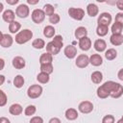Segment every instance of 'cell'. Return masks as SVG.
<instances>
[{
    "instance_id": "obj_44",
    "label": "cell",
    "mask_w": 123,
    "mask_h": 123,
    "mask_svg": "<svg viewBox=\"0 0 123 123\" xmlns=\"http://www.w3.org/2000/svg\"><path fill=\"white\" fill-rule=\"evenodd\" d=\"M115 5L116 7L120 10V11H123V0H118L115 2Z\"/></svg>"
},
{
    "instance_id": "obj_13",
    "label": "cell",
    "mask_w": 123,
    "mask_h": 123,
    "mask_svg": "<svg viewBox=\"0 0 123 123\" xmlns=\"http://www.w3.org/2000/svg\"><path fill=\"white\" fill-rule=\"evenodd\" d=\"M14 16L15 13L13 12V11L12 10H6L3 13H2V18L4 21L8 22V23H12L14 21Z\"/></svg>"
},
{
    "instance_id": "obj_18",
    "label": "cell",
    "mask_w": 123,
    "mask_h": 123,
    "mask_svg": "<svg viewBox=\"0 0 123 123\" xmlns=\"http://www.w3.org/2000/svg\"><path fill=\"white\" fill-rule=\"evenodd\" d=\"M86 12H87V14H88L89 16L94 17V16H96V15L98 14L99 9H98V7H97L95 4L90 3V4H88L87 7H86Z\"/></svg>"
},
{
    "instance_id": "obj_17",
    "label": "cell",
    "mask_w": 123,
    "mask_h": 123,
    "mask_svg": "<svg viewBox=\"0 0 123 123\" xmlns=\"http://www.w3.org/2000/svg\"><path fill=\"white\" fill-rule=\"evenodd\" d=\"M78 115L79 114H78V111H77L76 109L69 108V109H67L65 111V117H66L67 120H70V121L75 120V119L78 118Z\"/></svg>"
},
{
    "instance_id": "obj_29",
    "label": "cell",
    "mask_w": 123,
    "mask_h": 123,
    "mask_svg": "<svg viewBox=\"0 0 123 123\" xmlns=\"http://www.w3.org/2000/svg\"><path fill=\"white\" fill-rule=\"evenodd\" d=\"M109 32V27L104 25H98L96 28V34L99 37H105Z\"/></svg>"
},
{
    "instance_id": "obj_37",
    "label": "cell",
    "mask_w": 123,
    "mask_h": 123,
    "mask_svg": "<svg viewBox=\"0 0 123 123\" xmlns=\"http://www.w3.org/2000/svg\"><path fill=\"white\" fill-rule=\"evenodd\" d=\"M36 111H37L36 107H35L34 105H29V106H27V107L25 108L24 113H25V115H27V116H31V115H34V114L36 113Z\"/></svg>"
},
{
    "instance_id": "obj_4",
    "label": "cell",
    "mask_w": 123,
    "mask_h": 123,
    "mask_svg": "<svg viewBox=\"0 0 123 123\" xmlns=\"http://www.w3.org/2000/svg\"><path fill=\"white\" fill-rule=\"evenodd\" d=\"M68 14L71 18L75 20H82L85 15V11L80 8H69Z\"/></svg>"
},
{
    "instance_id": "obj_27",
    "label": "cell",
    "mask_w": 123,
    "mask_h": 123,
    "mask_svg": "<svg viewBox=\"0 0 123 123\" xmlns=\"http://www.w3.org/2000/svg\"><path fill=\"white\" fill-rule=\"evenodd\" d=\"M116 56H117V52H116V50L113 49V48L108 49V50L106 51V53H105V58H106L108 61H112V60H114V59L116 58Z\"/></svg>"
},
{
    "instance_id": "obj_32",
    "label": "cell",
    "mask_w": 123,
    "mask_h": 123,
    "mask_svg": "<svg viewBox=\"0 0 123 123\" xmlns=\"http://www.w3.org/2000/svg\"><path fill=\"white\" fill-rule=\"evenodd\" d=\"M49 79H50L49 75L46 74V73H44V72H40V73L37 76V80L40 84H46V83H48V82H49Z\"/></svg>"
},
{
    "instance_id": "obj_47",
    "label": "cell",
    "mask_w": 123,
    "mask_h": 123,
    "mask_svg": "<svg viewBox=\"0 0 123 123\" xmlns=\"http://www.w3.org/2000/svg\"><path fill=\"white\" fill-rule=\"evenodd\" d=\"M0 123H11V122H10V120H9L8 118L2 116V117L0 118Z\"/></svg>"
},
{
    "instance_id": "obj_2",
    "label": "cell",
    "mask_w": 123,
    "mask_h": 123,
    "mask_svg": "<svg viewBox=\"0 0 123 123\" xmlns=\"http://www.w3.org/2000/svg\"><path fill=\"white\" fill-rule=\"evenodd\" d=\"M42 93V87L39 85H32L27 90V95L31 99L38 98Z\"/></svg>"
},
{
    "instance_id": "obj_36",
    "label": "cell",
    "mask_w": 123,
    "mask_h": 123,
    "mask_svg": "<svg viewBox=\"0 0 123 123\" xmlns=\"http://www.w3.org/2000/svg\"><path fill=\"white\" fill-rule=\"evenodd\" d=\"M97 96H98L99 98L105 99V98H107L108 96H110V93L107 92V91L104 89V87H103L102 86H100L97 88Z\"/></svg>"
},
{
    "instance_id": "obj_7",
    "label": "cell",
    "mask_w": 123,
    "mask_h": 123,
    "mask_svg": "<svg viewBox=\"0 0 123 123\" xmlns=\"http://www.w3.org/2000/svg\"><path fill=\"white\" fill-rule=\"evenodd\" d=\"M111 19L112 18H111V13H109V12H102L98 16L97 22H98V25H104V26H108L109 27V25L111 22Z\"/></svg>"
},
{
    "instance_id": "obj_45",
    "label": "cell",
    "mask_w": 123,
    "mask_h": 123,
    "mask_svg": "<svg viewBox=\"0 0 123 123\" xmlns=\"http://www.w3.org/2000/svg\"><path fill=\"white\" fill-rule=\"evenodd\" d=\"M48 123H62V122H61V120H60L58 117H53V118H51V119L49 120Z\"/></svg>"
},
{
    "instance_id": "obj_50",
    "label": "cell",
    "mask_w": 123,
    "mask_h": 123,
    "mask_svg": "<svg viewBox=\"0 0 123 123\" xmlns=\"http://www.w3.org/2000/svg\"><path fill=\"white\" fill-rule=\"evenodd\" d=\"M0 62H1V69H3L4 68V60L0 59Z\"/></svg>"
},
{
    "instance_id": "obj_48",
    "label": "cell",
    "mask_w": 123,
    "mask_h": 123,
    "mask_svg": "<svg viewBox=\"0 0 123 123\" xmlns=\"http://www.w3.org/2000/svg\"><path fill=\"white\" fill-rule=\"evenodd\" d=\"M17 2H18V0H12V1L7 0V3H8V4H11V5H14V4H16Z\"/></svg>"
},
{
    "instance_id": "obj_33",
    "label": "cell",
    "mask_w": 123,
    "mask_h": 123,
    "mask_svg": "<svg viewBox=\"0 0 123 123\" xmlns=\"http://www.w3.org/2000/svg\"><path fill=\"white\" fill-rule=\"evenodd\" d=\"M32 46L36 49H42L45 46V42L43 39L41 38H36L35 40H33L32 42Z\"/></svg>"
},
{
    "instance_id": "obj_24",
    "label": "cell",
    "mask_w": 123,
    "mask_h": 123,
    "mask_svg": "<svg viewBox=\"0 0 123 123\" xmlns=\"http://www.w3.org/2000/svg\"><path fill=\"white\" fill-rule=\"evenodd\" d=\"M55 32H56V30L52 25H47L43 30V35H44V37L50 38V37H55Z\"/></svg>"
},
{
    "instance_id": "obj_26",
    "label": "cell",
    "mask_w": 123,
    "mask_h": 123,
    "mask_svg": "<svg viewBox=\"0 0 123 123\" xmlns=\"http://www.w3.org/2000/svg\"><path fill=\"white\" fill-rule=\"evenodd\" d=\"M103 80V74L100 71H94L91 74V81L94 84H100Z\"/></svg>"
},
{
    "instance_id": "obj_40",
    "label": "cell",
    "mask_w": 123,
    "mask_h": 123,
    "mask_svg": "<svg viewBox=\"0 0 123 123\" xmlns=\"http://www.w3.org/2000/svg\"><path fill=\"white\" fill-rule=\"evenodd\" d=\"M60 19H61V17H60V15H59L58 13H54L53 15L49 16V22L52 23V24H57V23H59V22H60Z\"/></svg>"
},
{
    "instance_id": "obj_51",
    "label": "cell",
    "mask_w": 123,
    "mask_h": 123,
    "mask_svg": "<svg viewBox=\"0 0 123 123\" xmlns=\"http://www.w3.org/2000/svg\"><path fill=\"white\" fill-rule=\"evenodd\" d=\"M0 78H1V82H0V85H3V83H4V80H5V78H4V76H3V75H1V76H0Z\"/></svg>"
},
{
    "instance_id": "obj_14",
    "label": "cell",
    "mask_w": 123,
    "mask_h": 123,
    "mask_svg": "<svg viewBox=\"0 0 123 123\" xmlns=\"http://www.w3.org/2000/svg\"><path fill=\"white\" fill-rule=\"evenodd\" d=\"M93 46H94V49H95L97 52H103V51H105L106 48H107V43H106V41H105L104 39L99 38V39H96V40L94 41Z\"/></svg>"
},
{
    "instance_id": "obj_21",
    "label": "cell",
    "mask_w": 123,
    "mask_h": 123,
    "mask_svg": "<svg viewBox=\"0 0 123 123\" xmlns=\"http://www.w3.org/2000/svg\"><path fill=\"white\" fill-rule=\"evenodd\" d=\"M110 41L114 46L121 45L123 43V36L121 34L120 35H111L110 37Z\"/></svg>"
},
{
    "instance_id": "obj_5",
    "label": "cell",
    "mask_w": 123,
    "mask_h": 123,
    "mask_svg": "<svg viewBox=\"0 0 123 123\" xmlns=\"http://www.w3.org/2000/svg\"><path fill=\"white\" fill-rule=\"evenodd\" d=\"M75 63L79 68H85L89 64V57L86 54H81L77 57Z\"/></svg>"
},
{
    "instance_id": "obj_20",
    "label": "cell",
    "mask_w": 123,
    "mask_h": 123,
    "mask_svg": "<svg viewBox=\"0 0 123 123\" xmlns=\"http://www.w3.org/2000/svg\"><path fill=\"white\" fill-rule=\"evenodd\" d=\"M52 61H53V55H51L48 52L41 54V56L39 57V62H40V64L52 63Z\"/></svg>"
},
{
    "instance_id": "obj_31",
    "label": "cell",
    "mask_w": 123,
    "mask_h": 123,
    "mask_svg": "<svg viewBox=\"0 0 123 123\" xmlns=\"http://www.w3.org/2000/svg\"><path fill=\"white\" fill-rule=\"evenodd\" d=\"M24 78L21 76V75H16L15 77H14V79H13V85H14V86L15 87H17V88H20V87H22L23 86V85H24Z\"/></svg>"
},
{
    "instance_id": "obj_38",
    "label": "cell",
    "mask_w": 123,
    "mask_h": 123,
    "mask_svg": "<svg viewBox=\"0 0 123 123\" xmlns=\"http://www.w3.org/2000/svg\"><path fill=\"white\" fill-rule=\"evenodd\" d=\"M44 12H45V14L46 15H49V16H51V15H53L54 13H55V8L51 5V4H46V5H44Z\"/></svg>"
},
{
    "instance_id": "obj_15",
    "label": "cell",
    "mask_w": 123,
    "mask_h": 123,
    "mask_svg": "<svg viewBox=\"0 0 123 123\" xmlns=\"http://www.w3.org/2000/svg\"><path fill=\"white\" fill-rule=\"evenodd\" d=\"M89 63L93 66H99L103 63V58L99 54H93L89 57Z\"/></svg>"
},
{
    "instance_id": "obj_8",
    "label": "cell",
    "mask_w": 123,
    "mask_h": 123,
    "mask_svg": "<svg viewBox=\"0 0 123 123\" xmlns=\"http://www.w3.org/2000/svg\"><path fill=\"white\" fill-rule=\"evenodd\" d=\"M78 110L82 113H89L93 110V104L90 101H83L79 104Z\"/></svg>"
},
{
    "instance_id": "obj_23",
    "label": "cell",
    "mask_w": 123,
    "mask_h": 123,
    "mask_svg": "<svg viewBox=\"0 0 123 123\" xmlns=\"http://www.w3.org/2000/svg\"><path fill=\"white\" fill-rule=\"evenodd\" d=\"M46 51L48 53H50L51 55H57V54H59L61 49L59 47H57L52 41H50V42H48L46 44Z\"/></svg>"
},
{
    "instance_id": "obj_54",
    "label": "cell",
    "mask_w": 123,
    "mask_h": 123,
    "mask_svg": "<svg viewBox=\"0 0 123 123\" xmlns=\"http://www.w3.org/2000/svg\"><path fill=\"white\" fill-rule=\"evenodd\" d=\"M121 118H122V119H123V115H122V117H121Z\"/></svg>"
},
{
    "instance_id": "obj_39",
    "label": "cell",
    "mask_w": 123,
    "mask_h": 123,
    "mask_svg": "<svg viewBox=\"0 0 123 123\" xmlns=\"http://www.w3.org/2000/svg\"><path fill=\"white\" fill-rule=\"evenodd\" d=\"M114 116L111 114H107L103 117L102 119V123H114Z\"/></svg>"
},
{
    "instance_id": "obj_3",
    "label": "cell",
    "mask_w": 123,
    "mask_h": 123,
    "mask_svg": "<svg viewBox=\"0 0 123 123\" xmlns=\"http://www.w3.org/2000/svg\"><path fill=\"white\" fill-rule=\"evenodd\" d=\"M45 15H46V14H45L44 11L41 10V9H35V10L32 12V14H31L32 20H33L35 23H37V24L41 23V22L44 20Z\"/></svg>"
},
{
    "instance_id": "obj_28",
    "label": "cell",
    "mask_w": 123,
    "mask_h": 123,
    "mask_svg": "<svg viewBox=\"0 0 123 123\" xmlns=\"http://www.w3.org/2000/svg\"><path fill=\"white\" fill-rule=\"evenodd\" d=\"M21 28V24L17 21H13L12 23L9 24V31L12 33V34H15L17 33Z\"/></svg>"
},
{
    "instance_id": "obj_30",
    "label": "cell",
    "mask_w": 123,
    "mask_h": 123,
    "mask_svg": "<svg viewBox=\"0 0 123 123\" xmlns=\"http://www.w3.org/2000/svg\"><path fill=\"white\" fill-rule=\"evenodd\" d=\"M123 30V25H121L120 23L114 22L111 26V33L112 35H120L122 33Z\"/></svg>"
},
{
    "instance_id": "obj_41",
    "label": "cell",
    "mask_w": 123,
    "mask_h": 123,
    "mask_svg": "<svg viewBox=\"0 0 123 123\" xmlns=\"http://www.w3.org/2000/svg\"><path fill=\"white\" fill-rule=\"evenodd\" d=\"M7 103V95L3 90H0V106L3 107Z\"/></svg>"
},
{
    "instance_id": "obj_35",
    "label": "cell",
    "mask_w": 123,
    "mask_h": 123,
    "mask_svg": "<svg viewBox=\"0 0 123 123\" xmlns=\"http://www.w3.org/2000/svg\"><path fill=\"white\" fill-rule=\"evenodd\" d=\"M52 42L57 46V47H59L60 49L63 46V40H62V36H60V35H57V36H55L54 37V38H53V40H52Z\"/></svg>"
},
{
    "instance_id": "obj_10",
    "label": "cell",
    "mask_w": 123,
    "mask_h": 123,
    "mask_svg": "<svg viewBox=\"0 0 123 123\" xmlns=\"http://www.w3.org/2000/svg\"><path fill=\"white\" fill-rule=\"evenodd\" d=\"M79 47L83 51H87L91 47V40L88 37H85L81 39H79Z\"/></svg>"
},
{
    "instance_id": "obj_25",
    "label": "cell",
    "mask_w": 123,
    "mask_h": 123,
    "mask_svg": "<svg viewBox=\"0 0 123 123\" xmlns=\"http://www.w3.org/2000/svg\"><path fill=\"white\" fill-rule=\"evenodd\" d=\"M116 85H117V83H115V82H113V81H108V82H105V83L102 85V86L104 87V89H105L107 92L111 93V92L114 89V87L116 86Z\"/></svg>"
},
{
    "instance_id": "obj_53",
    "label": "cell",
    "mask_w": 123,
    "mask_h": 123,
    "mask_svg": "<svg viewBox=\"0 0 123 123\" xmlns=\"http://www.w3.org/2000/svg\"><path fill=\"white\" fill-rule=\"evenodd\" d=\"M116 123H123V119H122V118H120V119H119V120H118Z\"/></svg>"
},
{
    "instance_id": "obj_16",
    "label": "cell",
    "mask_w": 123,
    "mask_h": 123,
    "mask_svg": "<svg viewBox=\"0 0 123 123\" xmlns=\"http://www.w3.org/2000/svg\"><path fill=\"white\" fill-rule=\"evenodd\" d=\"M9 111H10V113L12 114V115H19V114L22 113L23 108L21 107L20 104L15 103V104H12V105L9 108Z\"/></svg>"
},
{
    "instance_id": "obj_52",
    "label": "cell",
    "mask_w": 123,
    "mask_h": 123,
    "mask_svg": "<svg viewBox=\"0 0 123 123\" xmlns=\"http://www.w3.org/2000/svg\"><path fill=\"white\" fill-rule=\"evenodd\" d=\"M2 11H3V4L0 3V12H2Z\"/></svg>"
},
{
    "instance_id": "obj_19",
    "label": "cell",
    "mask_w": 123,
    "mask_h": 123,
    "mask_svg": "<svg viewBox=\"0 0 123 123\" xmlns=\"http://www.w3.org/2000/svg\"><path fill=\"white\" fill-rule=\"evenodd\" d=\"M122 94H123V86L117 83L114 89L110 93V96L112 97V98H119Z\"/></svg>"
},
{
    "instance_id": "obj_34",
    "label": "cell",
    "mask_w": 123,
    "mask_h": 123,
    "mask_svg": "<svg viewBox=\"0 0 123 123\" xmlns=\"http://www.w3.org/2000/svg\"><path fill=\"white\" fill-rule=\"evenodd\" d=\"M53 65L52 63H46V64H40V71L44 72L48 75H50L53 72Z\"/></svg>"
},
{
    "instance_id": "obj_1",
    "label": "cell",
    "mask_w": 123,
    "mask_h": 123,
    "mask_svg": "<svg viewBox=\"0 0 123 123\" xmlns=\"http://www.w3.org/2000/svg\"><path fill=\"white\" fill-rule=\"evenodd\" d=\"M33 37V32L29 29H24L18 32L15 36V42L18 44H24Z\"/></svg>"
},
{
    "instance_id": "obj_9",
    "label": "cell",
    "mask_w": 123,
    "mask_h": 123,
    "mask_svg": "<svg viewBox=\"0 0 123 123\" xmlns=\"http://www.w3.org/2000/svg\"><path fill=\"white\" fill-rule=\"evenodd\" d=\"M13 42V39L11 35H8V34H3L1 33V37H0V44L2 47H5V48H8V47H11L12 44Z\"/></svg>"
},
{
    "instance_id": "obj_22",
    "label": "cell",
    "mask_w": 123,
    "mask_h": 123,
    "mask_svg": "<svg viewBox=\"0 0 123 123\" xmlns=\"http://www.w3.org/2000/svg\"><path fill=\"white\" fill-rule=\"evenodd\" d=\"M75 37L78 39H81V38H83L85 37H87V30H86V28L83 27V26L78 27L75 30Z\"/></svg>"
},
{
    "instance_id": "obj_12",
    "label": "cell",
    "mask_w": 123,
    "mask_h": 123,
    "mask_svg": "<svg viewBox=\"0 0 123 123\" xmlns=\"http://www.w3.org/2000/svg\"><path fill=\"white\" fill-rule=\"evenodd\" d=\"M25 60L20 57V56H17V57H14L12 59V66L15 68V69H22L25 67Z\"/></svg>"
},
{
    "instance_id": "obj_42",
    "label": "cell",
    "mask_w": 123,
    "mask_h": 123,
    "mask_svg": "<svg viewBox=\"0 0 123 123\" xmlns=\"http://www.w3.org/2000/svg\"><path fill=\"white\" fill-rule=\"evenodd\" d=\"M115 22L123 25V12H118L115 15Z\"/></svg>"
},
{
    "instance_id": "obj_43",
    "label": "cell",
    "mask_w": 123,
    "mask_h": 123,
    "mask_svg": "<svg viewBox=\"0 0 123 123\" xmlns=\"http://www.w3.org/2000/svg\"><path fill=\"white\" fill-rule=\"evenodd\" d=\"M30 123H43V119L40 116H34L31 118Z\"/></svg>"
},
{
    "instance_id": "obj_46",
    "label": "cell",
    "mask_w": 123,
    "mask_h": 123,
    "mask_svg": "<svg viewBox=\"0 0 123 123\" xmlns=\"http://www.w3.org/2000/svg\"><path fill=\"white\" fill-rule=\"evenodd\" d=\"M117 77H118L119 80L123 81V68H121V69L118 71V73H117Z\"/></svg>"
},
{
    "instance_id": "obj_11",
    "label": "cell",
    "mask_w": 123,
    "mask_h": 123,
    "mask_svg": "<svg viewBox=\"0 0 123 123\" xmlns=\"http://www.w3.org/2000/svg\"><path fill=\"white\" fill-rule=\"evenodd\" d=\"M63 53H64L66 58L74 59L77 55V48L73 45H67V46H65V48L63 50Z\"/></svg>"
},
{
    "instance_id": "obj_6",
    "label": "cell",
    "mask_w": 123,
    "mask_h": 123,
    "mask_svg": "<svg viewBox=\"0 0 123 123\" xmlns=\"http://www.w3.org/2000/svg\"><path fill=\"white\" fill-rule=\"evenodd\" d=\"M29 13L30 10L26 4H20L15 10V14L20 18H26L29 15Z\"/></svg>"
},
{
    "instance_id": "obj_49",
    "label": "cell",
    "mask_w": 123,
    "mask_h": 123,
    "mask_svg": "<svg viewBox=\"0 0 123 123\" xmlns=\"http://www.w3.org/2000/svg\"><path fill=\"white\" fill-rule=\"evenodd\" d=\"M27 2H28V4H31V5H34V4L38 3V1H31V0H28Z\"/></svg>"
}]
</instances>
